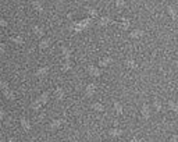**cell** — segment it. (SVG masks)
<instances>
[{"mask_svg":"<svg viewBox=\"0 0 178 142\" xmlns=\"http://www.w3.org/2000/svg\"><path fill=\"white\" fill-rule=\"evenodd\" d=\"M113 106H114V112L117 113V114H122V112H124V106H122V103H120L118 100H114Z\"/></svg>","mask_w":178,"mask_h":142,"instance_id":"16","label":"cell"},{"mask_svg":"<svg viewBox=\"0 0 178 142\" xmlns=\"http://www.w3.org/2000/svg\"><path fill=\"white\" fill-rule=\"evenodd\" d=\"M153 109L156 110V113H160L163 110V105H162V102H160L157 98L153 99Z\"/></svg>","mask_w":178,"mask_h":142,"instance_id":"17","label":"cell"},{"mask_svg":"<svg viewBox=\"0 0 178 142\" xmlns=\"http://www.w3.org/2000/svg\"><path fill=\"white\" fill-rule=\"evenodd\" d=\"M20 123H21L22 130H25V131H31V130H32V124H31V121L26 119V117H21Z\"/></svg>","mask_w":178,"mask_h":142,"instance_id":"7","label":"cell"},{"mask_svg":"<svg viewBox=\"0 0 178 142\" xmlns=\"http://www.w3.org/2000/svg\"><path fill=\"white\" fill-rule=\"evenodd\" d=\"M129 142H143V139L139 138V137H134V138H131V141Z\"/></svg>","mask_w":178,"mask_h":142,"instance_id":"24","label":"cell"},{"mask_svg":"<svg viewBox=\"0 0 178 142\" xmlns=\"http://www.w3.org/2000/svg\"><path fill=\"white\" fill-rule=\"evenodd\" d=\"M10 40L14 43V45H17V46H22L24 45V38L22 36H18V35H14V36H10Z\"/></svg>","mask_w":178,"mask_h":142,"instance_id":"14","label":"cell"},{"mask_svg":"<svg viewBox=\"0 0 178 142\" xmlns=\"http://www.w3.org/2000/svg\"><path fill=\"white\" fill-rule=\"evenodd\" d=\"M124 132H122L121 128H111L109 132V135L111 137V138H118V137H121Z\"/></svg>","mask_w":178,"mask_h":142,"instance_id":"15","label":"cell"},{"mask_svg":"<svg viewBox=\"0 0 178 142\" xmlns=\"http://www.w3.org/2000/svg\"><path fill=\"white\" fill-rule=\"evenodd\" d=\"M7 25H9V23L4 20L3 17H0V28H6Z\"/></svg>","mask_w":178,"mask_h":142,"instance_id":"23","label":"cell"},{"mask_svg":"<svg viewBox=\"0 0 178 142\" xmlns=\"http://www.w3.org/2000/svg\"><path fill=\"white\" fill-rule=\"evenodd\" d=\"M86 71H88L89 75L95 77V78H98V77L102 75V71H100V68H99V67H96V66H88Z\"/></svg>","mask_w":178,"mask_h":142,"instance_id":"3","label":"cell"},{"mask_svg":"<svg viewBox=\"0 0 178 142\" xmlns=\"http://www.w3.org/2000/svg\"><path fill=\"white\" fill-rule=\"evenodd\" d=\"M114 4L117 9H124V7L127 6V0H115Z\"/></svg>","mask_w":178,"mask_h":142,"instance_id":"21","label":"cell"},{"mask_svg":"<svg viewBox=\"0 0 178 142\" xmlns=\"http://www.w3.org/2000/svg\"><path fill=\"white\" fill-rule=\"evenodd\" d=\"M47 74H49V67L47 66H42L35 71V77H36V78H45Z\"/></svg>","mask_w":178,"mask_h":142,"instance_id":"2","label":"cell"},{"mask_svg":"<svg viewBox=\"0 0 178 142\" xmlns=\"http://www.w3.org/2000/svg\"><path fill=\"white\" fill-rule=\"evenodd\" d=\"M167 13H168V16L171 17V20L174 21H177V18H178V16H177V9H175L174 6H171V4H170V6H167Z\"/></svg>","mask_w":178,"mask_h":142,"instance_id":"10","label":"cell"},{"mask_svg":"<svg viewBox=\"0 0 178 142\" xmlns=\"http://www.w3.org/2000/svg\"><path fill=\"white\" fill-rule=\"evenodd\" d=\"M86 13H88L91 17H98L99 16V13H98V10H96L95 7H86Z\"/></svg>","mask_w":178,"mask_h":142,"instance_id":"20","label":"cell"},{"mask_svg":"<svg viewBox=\"0 0 178 142\" xmlns=\"http://www.w3.org/2000/svg\"><path fill=\"white\" fill-rule=\"evenodd\" d=\"M66 142H67V141H66Z\"/></svg>","mask_w":178,"mask_h":142,"instance_id":"29","label":"cell"},{"mask_svg":"<svg viewBox=\"0 0 178 142\" xmlns=\"http://www.w3.org/2000/svg\"><path fill=\"white\" fill-rule=\"evenodd\" d=\"M54 98H56L57 102H61V100L66 98V92H64L63 88H60V86H59V88H56V89H54Z\"/></svg>","mask_w":178,"mask_h":142,"instance_id":"5","label":"cell"},{"mask_svg":"<svg viewBox=\"0 0 178 142\" xmlns=\"http://www.w3.org/2000/svg\"><path fill=\"white\" fill-rule=\"evenodd\" d=\"M7 52V47H6V45H4L2 40H0V54H4V53Z\"/></svg>","mask_w":178,"mask_h":142,"instance_id":"22","label":"cell"},{"mask_svg":"<svg viewBox=\"0 0 178 142\" xmlns=\"http://www.w3.org/2000/svg\"><path fill=\"white\" fill-rule=\"evenodd\" d=\"M9 142H17V141H14V139H11V138H10V139H9Z\"/></svg>","mask_w":178,"mask_h":142,"instance_id":"27","label":"cell"},{"mask_svg":"<svg viewBox=\"0 0 178 142\" xmlns=\"http://www.w3.org/2000/svg\"><path fill=\"white\" fill-rule=\"evenodd\" d=\"M145 36V31L141 29V28H136V29L131 31V33H129V38L131 39H141V38Z\"/></svg>","mask_w":178,"mask_h":142,"instance_id":"4","label":"cell"},{"mask_svg":"<svg viewBox=\"0 0 178 142\" xmlns=\"http://www.w3.org/2000/svg\"><path fill=\"white\" fill-rule=\"evenodd\" d=\"M50 45H52V39H50V38H43V39L39 42V47H40L42 50L49 49Z\"/></svg>","mask_w":178,"mask_h":142,"instance_id":"12","label":"cell"},{"mask_svg":"<svg viewBox=\"0 0 178 142\" xmlns=\"http://www.w3.org/2000/svg\"><path fill=\"white\" fill-rule=\"evenodd\" d=\"M110 23H113L111 17H109V16H102V17L99 18V23H98V25H99V26H107Z\"/></svg>","mask_w":178,"mask_h":142,"instance_id":"9","label":"cell"},{"mask_svg":"<svg viewBox=\"0 0 178 142\" xmlns=\"http://www.w3.org/2000/svg\"><path fill=\"white\" fill-rule=\"evenodd\" d=\"M32 7L33 10L38 11V13H43V10H45V7H43V4L40 3L39 0H32Z\"/></svg>","mask_w":178,"mask_h":142,"instance_id":"13","label":"cell"},{"mask_svg":"<svg viewBox=\"0 0 178 142\" xmlns=\"http://www.w3.org/2000/svg\"><path fill=\"white\" fill-rule=\"evenodd\" d=\"M4 117H6V112H4V110H0V121H3Z\"/></svg>","mask_w":178,"mask_h":142,"instance_id":"26","label":"cell"},{"mask_svg":"<svg viewBox=\"0 0 178 142\" xmlns=\"http://www.w3.org/2000/svg\"><path fill=\"white\" fill-rule=\"evenodd\" d=\"M111 63H113L111 56H104L102 59H99V67H109Z\"/></svg>","mask_w":178,"mask_h":142,"instance_id":"6","label":"cell"},{"mask_svg":"<svg viewBox=\"0 0 178 142\" xmlns=\"http://www.w3.org/2000/svg\"><path fill=\"white\" fill-rule=\"evenodd\" d=\"M96 91H98V85H96L95 82H89L85 88V95L88 96V98H92L96 93Z\"/></svg>","mask_w":178,"mask_h":142,"instance_id":"1","label":"cell"},{"mask_svg":"<svg viewBox=\"0 0 178 142\" xmlns=\"http://www.w3.org/2000/svg\"><path fill=\"white\" fill-rule=\"evenodd\" d=\"M0 102H2V96H0Z\"/></svg>","mask_w":178,"mask_h":142,"instance_id":"28","label":"cell"},{"mask_svg":"<svg viewBox=\"0 0 178 142\" xmlns=\"http://www.w3.org/2000/svg\"><path fill=\"white\" fill-rule=\"evenodd\" d=\"M32 32H33V35H35V36H38V38L45 36V29H43L40 25H33L32 26Z\"/></svg>","mask_w":178,"mask_h":142,"instance_id":"8","label":"cell"},{"mask_svg":"<svg viewBox=\"0 0 178 142\" xmlns=\"http://www.w3.org/2000/svg\"><path fill=\"white\" fill-rule=\"evenodd\" d=\"M91 109L95 110V112H98V113H103L104 112V105L100 103V102H93L92 105H91Z\"/></svg>","mask_w":178,"mask_h":142,"instance_id":"11","label":"cell"},{"mask_svg":"<svg viewBox=\"0 0 178 142\" xmlns=\"http://www.w3.org/2000/svg\"><path fill=\"white\" fill-rule=\"evenodd\" d=\"M170 142H178V137H177V134H173L171 138H170Z\"/></svg>","mask_w":178,"mask_h":142,"instance_id":"25","label":"cell"},{"mask_svg":"<svg viewBox=\"0 0 178 142\" xmlns=\"http://www.w3.org/2000/svg\"><path fill=\"white\" fill-rule=\"evenodd\" d=\"M129 26H131V21H129L128 18H122V20H121V28H122V29L127 31Z\"/></svg>","mask_w":178,"mask_h":142,"instance_id":"19","label":"cell"},{"mask_svg":"<svg viewBox=\"0 0 178 142\" xmlns=\"http://www.w3.org/2000/svg\"><path fill=\"white\" fill-rule=\"evenodd\" d=\"M167 105H168V107H170V110H171L173 113H177V112H178V105H177V102H175L174 99L168 100Z\"/></svg>","mask_w":178,"mask_h":142,"instance_id":"18","label":"cell"}]
</instances>
